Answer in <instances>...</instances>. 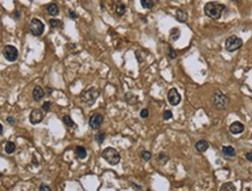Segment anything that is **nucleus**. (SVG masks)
Masks as SVG:
<instances>
[{
    "label": "nucleus",
    "instance_id": "nucleus-20",
    "mask_svg": "<svg viewBox=\"0 0 252 191\" xmlns=\"http://www.w3.org/2000/svg\"><path fill=\"white\" fill-rule=\"evenodd\" d=\"M221 191H236V186L230 182H226L224 184H222Z\"/></svg>",
    "mask_w": 252,
    "mask_h": 191
},
{
    "label": "nucleus",
    "instance_id": "nucleus-17",
    "mask_svg": "<svg viewBox=\"0 0 252 191\" xmlns=\"http://www.w3.org/2000/svg\"><path fill=\"white\" fill-rule=\"evenodd\" d=\"M175 18L179 22H186L187 21V13L182 9H177L175 12Z\"/></svg>",
    "mask_w": 252,
    "mask_h": 191
},
{
    "label": "nucleus",
    "instance_id": "nucleus-34",
    "mask_svg": "<svg viewBox=\"0 0 252 191\" xmlns=\"http://www.w3.org/2000/svg\"><path fill=\"white\" fill-rule=\"evenodd\" d=\"M245 158L247 160V161H250V162H252V152H249L245 154Z\"/></svg>",
    "mask_w": 252,
    "mask_h": 191
},
{
    "label": "nucleus",
    "instance_id": "nucleus-3",
    "mask_svg": "<svg viewBox=\"0 0 252 191\" xmlns=\"http://www.w3.org/2000/svg\"><path fill=\"white\" fill-rule=\"evenodd\" d=\"M98 96H99V90L95 86H92V87L85 90L84 92L81 93L80 99L86 106H92L94 104V101L97 100Z\"/></svg>",
    "mask_w": 252,
    "mask_h": 191
},
{
    "label": "nucleus",
    "instance_id": "nucleus-4",
    "mask_svg": "<svg viewBox=\"0 0 252 191\" xmlns=\"http://www.w3.org/2000/svg\"><path fill=\"white\" fill-rule=\"evenodd\" d=\"M229 104V98L221 91H216L213 96V105L217 110H226Z\"/></svg>",
    "mask_w": 252,
    "mask_h": 191
},
{
    "label": "nucleus",
    "instance_id": "nucleus-35",
    "mask_svg": "<svg viewBox=\"0 0 252 191\" xmlns=\"http://www.w3.org/2000/svg\"><path fill=\"white\" fill-rule=\"evenodd\" d=\"M7 122L11 124V125H13L14 122H15V119L12 118V117H8V118H7Z\"/></svg>",
    "mask_w": 252,
    "mask_h": 191
},
{
    "label": "nucleus",
    "instance_id": "nucleus-37",
    "mask_svg": "<svg viewBox=\"0 0 252 191\" xmlns=\"http://www.w3.org/2000/svg\"><path fill=\"white\" fill-rule=\"evenodd\" d=\"M131 184H133V186H134V188H136L137 190H141V186H140V185H136L135 183H131Z\"/></svg>",
    "mask_w": 252,
    "mask_h": 191
},
{
    "label": "nucleus",
    "instance_id": "nucleus-21",
    "mask_svg": "<svg viewBox=\"0 0 252 191\" xmlns=\"http://www.w3.org/2000/svg\"><path fill=\"white\" fill-rule=\"evenodd\" d=\"M49 25H50L51 28H62V27H63L62 21H60V20H57V19H50L49 20Z\"/></svg>",
    "mask_w": 252,
    "mask_h": 191
},
{
    "label": "nucleus",
    "instance_id": "nucleus-27",
    "mask_svg": "<svg viewBox=\"0 0 252 191\" xmlns=\"http://www.w3.org/2000/svg\"><path fill=\"white\" fill-rule=\"evenodd\" d=\"M177 55H178L177 51H175L173 48L170 47V48H168V57H170L171 59H174V58H177Z\"/></svg>",
    "mask_w": 252,
    "mask_h": 191
},
{
    "label": "nucleus",
    "instance_id": "nucleus-11",
    "mask_svg": "<svg viewBox=\"0 0 252 191\" xmlns=\"http://www.w3.org/2000/svg\"><path fill=\"white\" fill-rule=\"evenodd\" d=\"M44 96H45L44 90L41 86H35L34 87V90H33V98H34L35 101H41Z\"/></svg>",
    "mask_w": 252,
    "mask_h": 191
},
{
    "label": "nucleus",
    "instance_id": "nucleus-24",
    "mask_svg": "<svg viewBox=\"0 0 252 191\" xmlns=\"http://www.w3.org/2000/svg\"><path fill=\"white\" fill-rule=\"evenodd\" d=\"M126 12V6L123 4H117L115 6V13L119 15V16H122L123 14Z\"/></svg>",
    "mask_w": 252,
    "mask_h": 191
},
{
    "label": "nucleus",
    "instance_id": "nucleus-8",
    "mask_svg": "<svg viewBox=\"0 0 252 191\" xmlns=\"http://www.w3.org/2000/svg\"><path fill=\"white\" fill-rule=\"evenodd\" d=\"M102 122H104V117L100 114V113H94V114H92V117L90 118V120H88V125H90L91 128H93V129H98L100 126L102 125Z\"/></svg>",
    "mask_w": 252,
    "mask_h": 191
},
{
    "label": "nucleus",
    "instance_id": "nucleus-14",
    "mask_svg": "<svg viewBox=\"0 0 252 191\" xmlns=\"http://www.w3.org/2000/svg\"><path fill=\"white\" fill-rule=\"evenodd\" d=\"M195 148H196L198 152L203 153L209 148V143H208L206 140H199V141L195 143Z\"/></svg>",
    "mask_w": 252,
    "mask_h": 191
},
{
    "label": "nucleus",
    "instance_id": "nucleus-31",
    "mask_svg": "<svg viewBox=\"0 0 252 191\" xmlns=\"http://www.w3.org/2000/svg\"><path fill=\"white\" fill-rule=\"evenodd\" d=\"M50 101H45L44 104H43V106H42V110L44 111V112H48L49 110H50Z\"/></svg>",
    "mask_w": 252,
    "mask_h": 191
},
{
    "label": "nucleus",
    "instance_id": "nucleus-23",
    "mask_svg": "<svg viewBox=\"0 0 252 191\" xmlns=\"http://www.w3.org/2000/svg\"><path fill=\"white\" fill-rule=\"evenodd\" d=\"M105 139H106V134H105L104 132L97 133V134H95V136H94V140H95V142H97V143H99V145H101V143L104 142Z\"/></svg>",
    "mask_w": 252,
    "mask_h": 191
},
{
    "label": "nucleus",
    "instance_id": "nucleus-7",
    "mask_svg": "<svg viewBox=\"0 0 252 191\" xmlns=\"http://www.w3.org/2000/svg\"><path fill=\"white\" fill-rule=\"evenodd\" d=\"M2 54H4V57H5L8 62H15V61L18 59V56H19L18 49H16L14 46H12V44H7V46L4 47Z\"/></svg>",
    "mask_w": 252,
    "mask_h": 191
},
{
    "label": "nucleus",
    "instance_id": "nucleus-33",
    "mask_svg": "<svg viewBox=\"0 0 252 191\" xmlns=\"http://www.w3.org/2000/svg\"><path fill=\"white\" fill-rule=\"evenodd\" d=\"M69 16L71 18V19H77L78 18V15L73 11H71V9H69Z\"/></svg>",
    "mask_w": 252,
    "mask_h": 191
},
{
    "label": "nucleus",
    "instance_id": "nucleus-28",
    "mask_svg": "<svg viewBox=\"0 0 252 191\" xmlns=\"http://www.w3.org/2000/svg\"><path fill=\"white\" fill-rule=\"evenodd\" d=\"M171 118H172V112H171L170 110L164 111V113H163V119H164V120H170Z\"/></svg>",
    "mask_w": 252,
    "mask_h": 191
},
{
    "label": "nucleus",
    "instance_id": "nucleus-15",
    "mask_svg": "<svg viewBox=\"0 0 252 191\" xmlns=\"http://www.w3.org/2000/svg\"><path fill=\"white\" fill-rule=\"evenodd\" d=\"M47 12H48L49 15H51V16H56L59 13V8L56 4H49L47 6Z\"/></svg>",
    "mask_w": 252,
    "mask_h": 191
},
{
    "label": "nucleus",
    "instance_id": "nucleus-12",
    "mask_svg": "<svg viewBox=\"0 0 252 191\" xmlns=\"http://www.w3.org/2000/svg\"><path fill=\"white\" fill-rule=\"evenodd\" d=\"M243 131H244V125L242 122H239V121H235V122H233L230 125V132L235 134V135L243 133Z\"/></svg>",
    "mask_w": 252,
    "mask_h": 191
},
{
    "label": "nucleus",
    "instance_id": "nucleus-22",
    "mask_svg": "<svg viewBox=\"0 0 252 191\" xmlns=\"http://www.w3.org/2000/svg\"><path fill=\"white\" fill-rule=\"evenodd\" d=\"M63 122H64L67 127H76V124H74V121L72 120L70 115H64V117H63Z\"/></svg>",
    "mask_w": 252,
    "mask_h": 191
},
{
    "label": "nucleus",
    "instance_id": "nucleus-10",
    "mask_svg": "<svg viewBox=\"0 0 252 191\" xmlns=\"http://www.w3.org/2000/svg\"><path fill=\"white\" fill-rule=\"evenodd\" d=\"M167 99H168V103H170L171 105H173V106L179 105V103L181 101V97H180V94H179V92H178V90H177V89H171V90L168 91Z\"/></svg>",
    "mask_w": 252,
    "mask_h": 191
},
{
    "label": "nucleus",
    "instance_id": "nucleus-26",
    "mask_svg": "<svg viewBox=\"0 0 252 191\" xmlns=\"http://www.w3.org/2000/svg\"><path fill=\"white\" fill-rule=\"evenodd\" d=\"M151 153L148 152V150H142L141 152V157H142V160H144V161H149L150 158H151Z\"/></svg>",
    "mask_w": 252,
    "mask_h": 191
},
{
    "label": "nucleus",
    "instance_id": "nucleus-30",
    "mask_svg": "<svg viewBox=\"0 0 252 191\" xmlns=\"http://www.w3.org/2000/svg\"><path fill=\"white\" fill-rule=\"evenodd\" d=\"M141 118L142 119H147L149 117V110H147V108H143L142 111H141Z\"/></svg>",
    "mask_w": 252,
    "mask_h": 191
},
{
    "label": "nucleus",
    "instance_id": "nucleus-36",
    "mask_svg": "<svg viewBox=\"0 0 252 191\" xmlns=\"http://www.w3.org/2000/svg\"><path fill=\"white\" fill-rule=\"evenodd\" d=\"M20 16H21V12H20V11H16V14H15V18H16V19H19Z\"/></svg>",
    "mask_w": 252,
    "mask_h": 191
},
{
    "label": "nucleus",
    "instance_id": "nucleus-18",
    "mask_svg": "<svg viewBox=\"0 0 252 191\" xmlns=\"http://www.w3.org/2000/svg\"><path fill=\"white\" fill-rule=\"evenodd\" d=\"M15 149H16V146H15V143H14L13 141L6 142V145H5V152L7 154H13L15 152Z\"/></svg>",
    "mask_w": 252,
    "mask_h": 191
},
{
    "label": "nucleus",
    "instance_id": "nucleus-38",
    "mask_svg": "<svg viewBox=\"0 0 252 191\" xmlns=\"http://www.w3.org/2000/svg\"><path fill=\"white\" fill-rule=\"evenodd\" d=\"M4 133V127H2V125H0V134H2Z\"/></svg>",
    "mask_w": 252,
    "mask_h": 191
},
{
    "label": "nucleus",
    "instance_id": "nucleus-6",
    "mask_svg": "<svg viewBox=\"0 0 252 191\" xmlns=\"http://www.w3.org/2000/svg\"><path fill=\"white\" fill-rule=\"evenodd\" d=\"M29 30L34 36H41L43 32H44V25L43 22L39 19H32V21L29 22Z\"/></svg>",
    "mask_w": 252,
    "mask_h": 191
},
{
    "label": "nucleus",
    "instance_id": "nucleus-2",
    "mask_svg": "<svg viewBox=\"0 0 252 191\" xmlns=\"http://www.w3.org/2000/svg\"><path fill=\"white\" fill-rule=\"evenodd\" d=\"M101 156L102 158H105L110 165H116L119 164L120 160H121V156H120V153L117 152L115 148L113 147H107L105 148L102 153H101Z\"/></svg>",
    "mask_w": 252,
    "mask_h": 191
},
{
    "label": "nucleus",
    "instance_id": "nucleus-1",
    "mask_svg": "<svg viewBox=\"0 0 252 191\" xmlns=\"http://www.w3.org/2000/svg\"><path fill=\"white\" fill-rule=\"evenodd\" d=\"M226 6L223 4H220L217 1H210V2H207L205 5V13L207 16H209L210 19L217 20L220 19L222 16V12L224 11Z\"/></svg>",
    "mask_w": 252,
    "mask_h": 191
},
{
    "label": "nucleus",
    "instance_id": "nucleus-9",
    "mask_svg": "<svg viewBox=\"0 0 252 191\" xmlns=\"http://www.w3.org/2000/svg\"><path fill=\"white\" fill-rule=\"evenodd\" d=\"M43 118H44V114L39 108H34L32 112H30V114H29V121L32 122L33 125L40 124L43 120Z\"/></svg>",
    "mask_w": 252,
    "mask_h": 191
},
{
    "label": "nucleus",
    "instance_id": "nucleus-16",
    "mask_svg": "<svg viewBox=\"0 0 252 191\" xmlns=\"http://www.w3.org/2000/svg\"><path fill=\"white\" fill-rule=\"evenodd\" d=\"M74 153H76L77 158H80V160H83V158H85L87 156V152H86L85 147H83V146H78L77 148H76V152Z\"/></svg>",
    "mask_w": 252,
    "mask_h": 191
},
{
    "label": "nucleus",
    "instance_id": "nucleus-19",
    "mask_svg": "<svg viewBox=\"0 0 252 191\" xmlns=\"http://www.w3.org/2000/svg\"><path fill=\"white\" fill-rule=\"evenodd\" d=\"M179 36H180L179 28H172L171 32H170V39L172 40V41H177V40L179 39Z\"/></svg>",
    "mask_w": 252,
    "mask_h": 191
},
{
    "label": "nucleus",
    "instance_id": "nucleus-32",
    "mask_svg": "<svg viewBox=\"0 0 252 191\" xmlns=\"http://www.w3.org/2000/svg\"><path fill=\"white\" fill-rule=\"evenodd\" d=\"M40 191H51V189H50V186L47 184H41L40 185Z\"/></svg>",
    "mask_w": 252,
    "mask_h": 191
},
{
    "label": "nucleus",
    "instance_id": "nucleus-5",
    "mask_svg": "<svg viewBox=\"0 0 252 191\" xmlns=\"http://www.w3.org/2000/svg\"><path fill=\"white\" fill-rule=\"evenodd\" d=\"M242 46H243V40L238 37L237 35H231L226 41V49L230 53L238 50Z\"/></svg>",
    "mask_w": 252,
    "mask_h": 191
},
{
    "label": "nucleus",
    "instance_id": "nucleus-29",
    "mask_svg": "<svg viewBox=\"0 0 252 191\" xmlns=\"http://www.w3.org/2000/svg\"><path fill=\"white\" fill-rule=\"evenodd\" d=\"M158 158H159V161H161L162 163H164V164H165V163L168 161V157L166 156V155H164V154H159Z\"/></svg>",
    "mask_w": 252,
    "mask_h": 191
},
{
    "label": "nucleus",
    "instance_id": "nucleus-13",
    "mask_svg": "<svg viewBox=\"0 0 252 191\" xmlns=\"http://www.w3.org/2000/svg\"><path fill=\"white\" fill-rule=\"evenodd\" d=\"M222 153L226 157H235L236 156V150L231 146H223L222 147Z\"/></svg>",
    "mask_w": 252,
    "mask_h": 191
},
{
    "label": "nucleus",
    "instance_id": "nucleus-25",
    "mask_svg": "<svg viewBox=\"0 0 252 191\" xmlns=\"http://www.w3.org/2000/svg\"><path fill=\"white\" fill-rule=\"evenodd\" d=\"M154 4H155L154 0H141V5H142V7L143 8H145V9L152 8Z\"/></svg>",
    "mask_w": 252,
    "mask_h": 191
}]
</instances>
